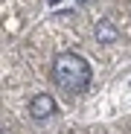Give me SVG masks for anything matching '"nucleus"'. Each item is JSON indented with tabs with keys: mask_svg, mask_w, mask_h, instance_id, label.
<instances>
[{
	"mask_svg": "<svg viewBox=\"0 0 131 134\" xmlns=\"http://www.w3.org/2000/svg\"><path fill=\"white\" fill-rule=\"evenodd\" d=\"M96 41L99 44H117L119 41V29L111 24V20H99L96 24Z\"/></svg>",
	"mask_w": 131,
	"mask_h": 134,
	"instance_id": "nucleus-3",
	"label": "nucleus"
},
{
	"mask_svg": "<svg viewBox=\"0 0 131 134\" xmlns=\"http://www.w3.org/2000/svg\"><path fill=\"white\" fill-rule=\"evenodd\" d=\"M55 108H58V105H55V99H53L50 93H35V96L29 99V117L38 120V122H41V120H50V117L55 114Z\"/></svg>",
	"mask_w": 131,
	"mask_h": 134,
	"instance_id": "nucleus-2",
	"label": "nucleus"
},
{
	"mask_svg": "<svg viewBox=\"0 0 131 134\" xmlns=\"http://www.w3.org/2000/svg\"><path fill=\"white\" fill-rule=\"evenodd\" d=\"M90 79H93V70H90V64H87L84 55H79V53L55 55V61H53V82H55L58 91L70 93V96L82 93V91H87Z\"/></svg>",
	"mask_w": 131,
	"mask_h": 134,
	"instance_id": "nucleus-1",
	"label": "nucleus"
}]
</instances>
